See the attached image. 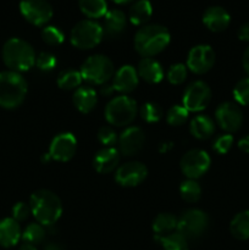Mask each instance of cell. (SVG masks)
<instances>
[{
    "instance_id": "cell-48",
    "label": "cell",
    "mask_w": 249,
    "mask_h": 250,
    "mask_svg": "<svg viewBox=\"0 0 249 250\" xmlns=\"http://www.w3.org/2000/svg\"><path fill=\"white\" fill-rule=\"evenodd\" d=\"M112 1L116 2V4H127V2H131L133 0H112Z\"/></svg>"
},
{
    "instance_id": "cell-8",
    "label": "cell",
    "mask_w": 249,
    "mask_h": 250,
    "mask_svg": "<svg viewBox=\"0 0 249 250\" xmlns=\"http://www.w3.org/2000/svg\"><path fill=\"white\" fill-rule=\"evenodd\" d=\"M209 226V217L199 209H188L181 214L177 221V232L187 239L202 236Z\"/></svg>"
},
{
    "instance_id": "cell-30",
    "label": "cell",
    "mask_w": 249,
    "mask_h": 250,
    "mask_svg": "<svg viewBox=\"0 0 249 250\" xmlns=\"http://www.w3.org/2000/svg\"><path fill=\"white\" fill-rule=\"evenodd\" d=\"M155 241L161 244L164 250H189L188 239L177 231L172 232L167 236L155 238Z\"/></svg>"
},
{
    "instance_id": "cell-19",
    "label": "cell",
    "mask_w": 249,
    "mask_h": 250,
    "mask_svg": "<svg viewBox=\"0 0 249 250\" xmlns=\"http://www.w3.org/2000/svg\"><path fill=\"white\" fill-rule=\"evenodd\" d=\"M231 16L221 6H210L203 15V23L211 32H222L229 26Z\"/></svg>"
},
{
    "instance_id": "cell-34",
    "label": "cell",
    "mask_w": 249,
    "mask_h": 250,
    "mask_svg": "<svg viewBox=\"0 0 249 250\" xmlns=\"http://www.w3.org/2000/svg\"><path fill=\"white\" fill-rule=\"evenodd\" d=\"M188 115L189 112L183 105H173L166 112V121L171 126L178 127L187 121Z\"/></svg>"
},
{
    "instance_id": "cell-10",
    "label": "cell",
    "mask_w": 249,
    "mask_h": 250,
    "mask_svg": "<svg viewBox=\"0 0 249 250\" xmlns=\"http://www.w3.org/2000/svg\"><path fill=\"white\" fill-rule=\"evenodd\" d=\"M181 171L189 180H197L208 172L210 167L209 154L202 149H193L182 156L180 163Z\"/></svg>"
},
{
    "instance_id": "cell-5",
    "label": "cell",
    "mask_w": 249,
    "mask_h": 250,
    "mask_svg": "<svg viewBox=\"0 0 249 250\" xmlns=\"http://www.w3.org/2000/svg\"><path fill=\"white\" fill-rule=\"evenodd\" d=\"M138 114V106L136 100L128 95H119L107 103L104 116L111 126H129Z\"/></svg>"
},
{
    "instance_id": "cell-44",
    "label": "cell",
    "mask_w": 249,
    "mask_h": 250,
    "mask_svg": "<svg viewBox=\"0 0 249 250\" xmlns=\"http://www.w3.org/2000/svg\"><path fill=\"white\" fill-rule=\"evenodd\" d=\"M44 250H66L63 248V246H61L60 243H56V242H49L48 244H45Z\"/></svg>"
},
{
    "instance_id": "cell-9",
    "label": "cell",
    "mask_w": 249,
    "mask_h": 250,
    "mask_svg": "<svg viewBox=\"0 0 249 250\" xmlns=\"http://www.w3.org/2000/svg\"><path fill=\"white\" fill-rule=\"evenodd\" d=\"M211 100V89L203 81H194L186 88L182 97V105L188 112H199L207 109Z\"/></svg>"
},
{
    "instance_id": "cell-36",
    "label": "cell",
    "mask_w": 249,
    "mask_h": 250,
    "mask_svg": "<svg viewBox=\"0 0 249 250\" xmlns=\"http://www.w3.org/2000/svg\"><path fill=\"white\" fill-rule=\"evenodd\" d=\"M187 66L183 63H175L167 71V80L171 84L180 85L187 78Z\"/></svg>"
},
{
    "instance_id": "cell-15",
    "label": "cell",
    "mask_w": 249,
    "mask_h": 250,
    "mask_svg": "<svg viewBox=\"0 0 249 250\" xmlns=\"http://www.w3.org/2000/svg\"><path fill=\"white\" fill-rule=\"evenodd\" d=\"M77 150V139L70 132H62L55 136L49 146V156L51 160L66 163L75 156Z\"/></svg>"
},
{
    "instance_id": "cell-33",
    "label": "cell",
    "mask_w": 249,
    "mask_h": 250,
    "mask_svg": "<svg viewBox=\"0 0 249 250\" xmlns=\"http://www.w3.org/2000/svg\"><path fill=\"white\" fill-rule=\"evenodd\" d=\"M139 114H141L142 120H144L148 124H155L159 122L163 117V109L160 105L156 104L154 102H148L143 104L139 109Z\"/></svg>"
},
{
    "instance_id": "cell-21",
    "label": "cell",
    "mask_w": 249,
    "mask_h": 250,
    "mask_svg": "<svg viewBox=\"0 0 249 250\" xmlns=\"http://www.w3.org/2000/svg\"><path fill=\"white\" fill-rule=\"evenodd\" d=\"M22 238L20 224L12 217H6L0 221V246L2 248L15 247Z\"/></svg>"
},
{
    "instance_id": "cell-35",
    "label": "cell",
    "mask_w": 249,
    "mask_h": 250,
    "mask_svg": "<svg viewBox=\"0 0 249 250\" xmlns=\"http://www.w3.org/2000/svg\"><path fill=\"white\" fill-rule=\"evenodd\" d=\"M42 39L45 44L50 46H58L63 43V32L59 27L55 26H45L42 31Z\"/></svg>"
},
{
    "instance_id": "cell-31",
    "label": "cell",
    "mask_w": 249,
    "mask_h": 250,
    "mask_svg": "<svg viewBox=\"0 0 249 250\" xmlns=\"http://www.w3.org/2000/svg\"><path fill=\"white\" fill-rule=\"evenodd\" d=\"M46 237V229H44L43 225L38 222H32L27 225L26 229L22 231V241L23 243H29L37 246V244L43 243Z\"/></svg>"
},
{
    "instance_id": "cell-40",
    "label": "cell",
    "mask_w": 249,
    "mask_h": 250,
    "mask_svg": "<svg viewBox=\"0 0 249 250\" xmlns=\"http://www.w3.org/2000/svg\"><path fill=\"white\" fill-rule=\"evenodd\" d=\"M232 146H233V137L229 133L221 134L212 142V149H214L215 153L220 154V155L228 153Z\"/></svg>"
},
{
    "instance_id": "cell-25",
    "label": "cell",
    "mask_w": 249,
    "mask_h": 250,
    "mask_svg": "<svg viewBox=\"0 0 249 250\" xmlns=\"http://www.w3.org/2000/svg\"><path fill=\"white\" fill-rule=\"evenodd\" d=\"M177 217L175 215L170 214V212H161V214H159L154 219L153 226H151L154 234H155V238L167 236V234L177 231Z\"/></svg>"
},
{
    "instance_id": "cell-14",
    "label": "cell",
    "mask_w": 249,
    "mask_h": 250,
    "mask_svg": "<svg viewBox=\"0 0 249 250\" xmlns=\"http://www.w3.org/2000/svg\"><path fill=\"white\" fill-rule=\"evenodd\" d=\"M148 176V168L139 161H129L116 168L115 181L121 187L131 188L141 185Z\"/></svg>"
},
{
    "instance_id": "cell-39",
    "label": "cell",
    "mask_w": 249,
    "mask_h": 250,
    "mask_svg": "<svg viewBox=\"0 0 249 250\" xmlns=\"http://www.w3.org/2000/svg\"><path fill=\"white\" fill-rule=\"evenodd\" d=\"M233 97L241 105H249V77L239 81L233 89Z\"/></svg>"
},
{
    "instance_id": "cell-38",
    "label": "cell",
    "mask_w": 249,
    "mask_h": 250,
    "mask_svg": "<svg viewBox=\"0 0 249 250\" xmlns=\"http://www.w3.org/2000/svg\"><path fill=\"white\" fill-rule=\"evenodd\" d=\"M58 65V60L54 54L49 53V51H42L37 55L36 59V66L41 71L44 72H49V71L54 70Z\"/></svg>"
},
{
    "instance_id": "cell-1",
    "label": "cell",
    "mask_w": 249,
    "mask_h": 250,
    "mask_svg": "<svg viewBox=\"0 0 249 250\" xmlns=\"http://www.w3.org/2000/svg\"><path fill=\"white\" fill-rule=\"evenodd\" d=\"M170 32L161 24H144L134 36V49L143 58H153L170 44Z\"/></svg>"
},
{
    "instance_id": "cell-4",
    "label": "cell",
    "mask_w": 249,
    "mask_h": 250,
    "mask_svg": "<svg viewBox=\"0 0 249 250\" xmlns=\"http://www.w3.org/2000/svg\"><path fill=\"white\" fill-rule=\"evenodd\" d=\"M27 82L23 76L15 71L0 72V106L16 109L27 95Z\"/></svg>"
},
{
    "instance_id": "cell-2",
    "label": "cell",
    "mask_w": 249,
    "mask_h": 250,
    "mask_svg": "<svg viewBox=\"0 0 249 250\" xmlns=\"http://www.w3.org/2000/svg\"><path fill=\"white\" fill-rule=\"evenodd\" d=\"M29 207L34 219L44 227L54 226L62 215L60 198L48 189H39L34 192L29 199Z\"/></svg>"
},
{
    "instance_id": "cell-6",
    "label": "cell",
    "mask_w": 249,
    "mask_h": 250,
    "mask_svg": "<svg viewBox=\"0 0 249 250\" xmlns=\"http://www.w3.org/2000/svg\"><path fill=\"white\" fill-rule=\"evenodd\" d=\"M82 78L90 84L104 85L114 77V63L107 56L95 54L82 63L80 70Z\"/></svg>"
},
{
    "instance_id": "cell-17",
    "label": "cell",
    "mask_w": 249,
    "mask_h": 250,
    "mask_svg": "<svg viewBox=\"0 0 249 250\" xmlns=\"http://www.w3.org/2000/svg\"><path fill=\"white\" fill-rule=\"evenodd\" d=\"M139 82V76L137 68L131 65H124L114 73L112 77V87L116 92L122 94H128L133 92Z\"/></svg>"
},
{
    "instance_id": "cell-37",
    "label": "cell",
    "mask_w": 249,
    "mask_h": 250,
    "mask_svg": "<svg viewBox=\"0 0 249 250\" xmlns=\"http://www.w3.org/2000/svg\"><path fill=\"white\" fill-rule=\"evenodd\" d=\"M97 138L99 141L100 144L105 146V148H109V146H115L119 141V137L117 133L115 132V129L110 126H103L98 129Z\"/></svg>"
},
{
    "instance_id": "cell-43",
    "label": "cell",
    "mask_w": 249,
    "mask_h": 250,
    "mask_svg": "<svg viewBox=\"0 0 249 250\" xmlns=\"http://www.w3.org/2000/svg\"><path fill=\"white\" fill-rule=\"evenodd\" d=\"M238 148L243 153H249V136L243 137L238 141Z\"/></svg>"
},
{
    "instance_id": "cell-41",
    "label": "cell",
    "mask_w": 249,
    "mask_h": 250,
    "mask_svg": "<svg viewBox=\"0 0 249 250\" xmlns=\"http://www.w3.org/2000/svg\"><path fill=\"white\" fill-rule=\"evenodd\" d=\"M31 214V207H29V204H27V203L19 202L14 205V208H12V219L16 220L17 222L26 221Z\"/></svg>"
},
{
    "instance_id": "cell-13",
    "label": "cell",
    "mask_w": 249,
    "mask_h": 250,
    "mask_svg": "<svg viewBox=\"0 0 249 250\" xmlns=\"http://www.w3.org/2000/svg\"><path fill=\"white\" fill-rule=\"evenodd\" d=\"M217 125L227 133H233L241 128L243 124V112L241 107L231 102H225L217 106L215 111Z\"/></svg>"
},
{
    "instance_id": "cell-32",
    "label": "cell",
    "mask_w": 249,
    "mask_h": 250,
    "mask_svg": "<svg viewBox=\"0 0 249 250\" xmlns=\"http://www.w3.org/2000/svg\"><path fill=\"white\" fill-rule=\"evenodd\" d=\"M180 195L185 202L197 203L202 197V187L197 180H189L187 178L183 181L180 186Z\"/></svg>"
},
{
    "instance_id": "cell-46",
    "label": "cell",
    "mask_w": 249,
    "mask_h": 250,
    "mask_svg": "<svg viewBox=\"0 0 249 250\" xmlns=\"http://www.w3.org/2000/svg\"><path fill=\"white\" fill-rule=\"evenodd\" d=\"M114 90L115 89L114 87H112V84H107V83H105V84L102 87V93L105 95H110Z\"/></svg>"
},
{
    "instance_id": "cell-23",
    "label": "cell",
    "mask_w": 249,
    "mask_h": 250,
    "mask_svg": "<svg viewBox=\"0 0 249 250\" xmlns=\"http://www.w3.org/2000/svg\"><path fill=\"white\" fill-rule=\"evenodd\" d=\"M73 105L82 114H89L97 105V92L92 87H80L75 90L72 97Z\"/></svg>"
},
{
    "instance_id": "cell-16",
    "label": "cell",
    "mask_w": 249,
    "mask_h": 250,
    "mask_svg": "<svg viewBox=\"0 0 249 250\" xmlns=\"http://www.w3.org/2000/svg\"><path fill=\"white\" fill-rule=\"evenodd\" d=\"M119 151L124 156H133L143 149L145 143V133L136 126L127 127L119 137Z\"/></svg>"
},
{
    "instance_id": "cell-27",
    "label": "cell",
    "mask_w": 249,
    "mask_h": 250,
    "mask_svg": "<svg viewBox=\"0 0 249 250\" xmlns=\"http://www.w3.org/2000/svg\"><path fill=\"white\" fill-rule=\"evenodd\" d=\"M229 231L234 238L239 241L249 239V210L241 211L232 219Z\"/></svg>"
},
{
    "instance_id": "cell-45",
    "label": "cell",
    "mask_w": 249,
    "mask_h": 250,
    "mask_svg": "<svg viewBox=\"0 0 249 250\" xmlns=\"http://www.w3.org/2000/svg\"><path fill=\"white\" fill-rule=\"evenodd\" d=\"M243 67L249 75V48L243 54Z\"/></svg>"
},
{
    "instance_id": "cell-29",
    "label": "cell",
    "mask_w": 249,
    "mask_h": 250,
    "mask_svg": "<svg viewBox=\"0 0 249 250\" xmlns=\"http://www.w3.org/2000/svg\"><path fill=\"white\" fill-rule=\"evenodd\" d=\"M82 81L83 78L80 71L68 68V70H63L59 73L56 83H58L59 88H61V89L72 90L80 88Z\"/></svg>"
},
{
    "instance_id": "cell-11",
    "label": "cell",
    "mask_w": 249,
    "mask_h": 250,
    "mask_svg": "<svg viewBox=\"0 0 249 250\" xmlns=\"http://www.w3.org/2000/svg\"><path fill=\"white\" fill-rule=\"evenodd\" d=\"M22 16L34 26H45L53 17V7L46 0H22L20 2Z\"/></svg>"
},
{
    "instance_id": "cell-18",
    "label": "cell",
    "mask_w": 249,
    "mask_h": 250,
    "mask_svg": "<svg viewBox=\"0 0 249 250\" xmlns=\"http://www.w3.org/2000/svg\"><path fill=\"white\" fill-rule=\"evenodd\" d=\"M120 158L121 154L117 149L109 146V148H103L99 151H97L93 158V167L95 171L102 175L112 172L119 167Z\"/></svg>"
},
{
    "instance_id": "cell-3",
    "label": "cell",
    "mask_w": 249,
    "mask_h": 250,
    "mask_svg": "<svg viewBox=\"0 0 249 250\" xmlns=\"http://www.w3.org/2000/svg\"><path fill=\"white\" fill-rule=\"evenodd\" d=\"M2 61L10 71L24 72L36 65V51L28 42L21 38H10L2 46Z\"/></svg>"
},
{
    "instance_id": "cell-28",
    "label": "cell",
    "mask_w": 249,
    "mask_h": 250,
    "mask_svg": "<svg viewBox=\"0 0 249 250\" xmlns=\"http://www.w3.org/2000/svg\"><path fill=\"white\" fill-rule=\"evenodd\" d=\"M78 5L81 11L89 19H100L107 12V4L105 0H78Z\"/></svg>"
},
{
    "instance_id": "cell-22",
    "label": "cell",
    "mask_w": 249,
    "mask_h": 250,
    "mask_svg": "<svg viewBox=\"0 0 249 250\" xmlns=\"http://www.w3.org/2000/svg\"><path fill=\"white\" fill-rule=\"evenodd\" d=\"M137 72H138L139 78L145 81L149 84H158L164 78L163 66L153 58L142 59L137 67Z\"/></svg>"
},
{
    "instance_id": "cell-24",
    "label": "cell",
    "mask_w": 249,
    "mask_h": 250,
    "mask_svg": "<svg viewBox=\"0 0 249 250\" xmlns=\"http://www.w3.org/2000/svg\"><path fill=\"white\" fill-rule=\"evenodd\" d=\"M189 132L194 138L205 141L215 132V122L207 115H198L190 121Z\"/></svg>"
},
{
    "instance_id": "cell-12",
    "label": "cell",
    "mask_w": 249,
    "mask_h": 250,
    "mask_svg": "<svg viewBox=\"0 0 249 250\" xmlns=\"http://www.w3.org/2000/svg\"><path fill=\"white\" fill-rule=\"evenodd\" d=\"M214 49L207 44L193 46L187 56V68L195 75H204L212 68L215 63Z\"/></svg>"
},
{
    "instance_id": "cell-26",
    "label": "cell",
    "mask_w": 249,
    "mask_h": 250,
    "mask_svg": "<svg viewBox=\"0 0 249 250\" xmlns=\"http://www.w3.org/2000/svg\"><path fill=\"white\" fill-rule=\"evenodd\" d=\"M153 15V6L149 0H138L129 9V21L136 26H144Z\"/></svg>"
},
{
    "instance_id": "cell-42",
    "label": "cell",
    "mask_w": 249,
    "mask_h": 250,
    "mask_svg": "<svg viewBox=\"0 0 249 250\" xmlns=\"http://www.w3.org/2000/svg\"><path fill=\"white\" fill-rule=\"evenodd\" d=\"M238 38L241 41L249 42V22L244 23L243 26H241V28L238 29Z\"/></svg>"
},
{
    "instance_id": "cell-20",
    "label": "cell",
    "mask_w": 249,
    "mask_h": 250,
    "mask_svg": "<svg viewBox=\"0 0 249 250\" xmlns=\"http://www.w3.org/2000/svg\"><path fill=\"white\" fill-rule=\"evenodd\" d=\"M126 15L121 10H109L104 16V24H103L104 36L109 37V38H117L124 33V31L126 29Z\"/></svg>"
},
{
    "instance_id": "cell-47",
    "label": "cell",
    "mask_w": 249,
    "mask_h": 250,
    "mask_svg": "<svg viewBox=\"0 0 249 250\" xmlns=\"http://www.w3.org/2000/svg\"><path fill=\"white\" fill-rule=\"evenodd\" d=\"M19 250H37V248H36V246H33V244L23 243L21 247H20Z\"/></svg>"
},
{
    "instance_id": "cell-7",
    "label": "cell",
    "mask_w": 249,
    "mask_h": 250,
    "mask_svg": "<svg viewBox=\"0 0 249 250\" xmlns=\"http://www.w3.org/2000/svg\"><path fill=\"white\" fill-rule=\"evenodd\" d=\"M104 37L103 26L93 20H83L75 24L70 34V41L75 48L89 50L95 48Z\"/></svg>"
}]
</instances>
